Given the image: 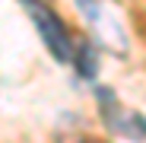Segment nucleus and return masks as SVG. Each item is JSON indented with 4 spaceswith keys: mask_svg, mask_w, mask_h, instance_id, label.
<instances>
[{
    "mask_svg": "<svg viewBox=\"0 0 146 143\" xmlns=\"http://www.w3.org/2000/svg\"><path fill=\"white\" fill-rule=\"evenodd\" d=\"M22 3V10L29 13V19H32V26L38 29V35H41V41H44V48L51 51V57L54 61H60V64H70L73 61V41L70 38V29L64 26V19L44 3V0H19Z\"/></svg>",
    "mask_w": 146,
    "mask_h": 143,
    "instance_id": "obj_1",
    "label": "nucleus"
},
{
    "mask_svg": "<svg viewBox=\"0 0 146 143\" xmlns=\"http://www.w3.org/2000/svg\"><path fill=\"white\" fill-rule=\"evenodd\" d=\"M95 99L102 102L105 124H108L114 134L127 137V140H133V143L146 140V118H143V114H137V111L124 108V105H121L114 95H111V89H99V92H95Z\"/></svg>",
    "mask_w": 146,
    "mask_h": 143,
    "instance_id": "obj_2",
    "label": "nucleus"
},
{
    "mask_svg": "<svg viewBox=\"0 0 146 143\" xmlns=\"http://www.w3.org/2000/svg\"><path fill=\"white\" fill-rule=\"evenodd\" d=\"M73 67L80 70V76H86V80H92L95 76V48L89 45V41H76L73 45Z\"/></svg>",
    "mask_w": 146,
    "mask_h": 143,
    "instance_id": "obj_3",
    "label": "nucleus"
}]
</instances>
